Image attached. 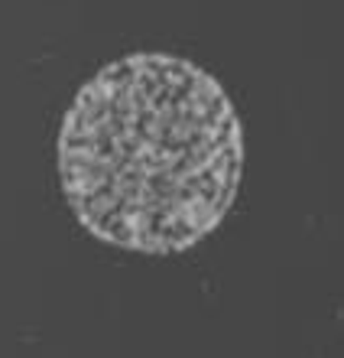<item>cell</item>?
I'll list each match as a JSON object with an SVG mask.
<instances>
[{
	"instance_id": "1",
	"label": "cell",
	"mask_w": 344,
	"mask_h": 358,
	"mask_svg": "<svg viewBox=\"0 0 344 358\" xmlns=\"http://www.w3.org/2000/svg\"><path fill=\"white\" fill-rule=\"evenodd\" d=\"M56 166L66 206L94 241L169 257L231 215L244 127L208 69L172 52H130L75 92Z\"/></svg>"
}]
</instances>
